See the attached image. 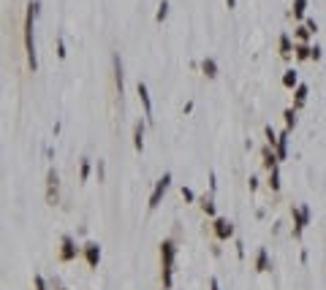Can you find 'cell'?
Here are the masks:
<instances>
[{
    "label": "cell",
    "instance_id": "obj_1",
    "mask_svg": "<svg viewBox=\"0 0 326 290\" xmlns=\"http://www.w3.org/2000/svg\"><path fill=\"white\" fill-rule=\"evenodd\" d=\"M38 0H30L27 3V11H25V30H22V36H25V57H27V68H30L33 73L38 71V55H36V36H33V25H36V16H38Z\"/></svg>",
    "mask_w": 326,
    "mask_h": 290
},
{
    "label": "cell",
    "instance_id": "obj_2",
    "mask_svg": "<svg viewBox=\"0 0 326 290\" xmlns=\"http://www.w3.org/2000/svg\"><path fill=\"white\" fill-rule=\"evenodd\" d=\"M174 260H177V244H174V239H163L161 241V280H163V290H168L174 285Z\"/></svg>",
    "mask_w": 326,
    "mask_h": 290
},
{
    "label": "cell",
    "instance_id": "obj_3",
    "mask_svg": "<svg viewBox=\"0 0 326 290\" xmlns=\"http://www.w3.org/2000/svg\"><path fill=\"white\" fill-rule=\"evenodd\" d=\"M291 220H294V239H302L305 228L310 225V206L307 204L291 206Z\"/></svg>",
    "mask_w": 326,
    "mask_h": 290
},
{
    "label": "cell",
    "instance_id": "obj_4",
    "mask_svg": "<svg viewBox=\"0 0 326 290\" xmlns=\"http://www.w3.org/2000/svg\"><path fill=\"white\" fill-rule=\"evenodd\" d=\"M168 187H171V174H163V176L155 182V187H153V193H150V201H147V209L150 212H155V209L161 206V201H163V195L168 193Z\"/></svg>",
    "mask_w": 326,
    "mask_h": 290
},
{
    "label": "cell",
    "instance_id": "obj_5",
    "mask_svg": "<svg viewBox=\"0 0 326 290\" xmlns=\"http://www.w3.org/2000/svg\"><path fill=\"white\" fill-rule=\"evenodd\" d=\"M79 258V244L71 233H63L60 236V252H57V260L60 263H71V260Z\"/></svg>",
    "mask_w": 326,
    "mask_h": 290
},
{
    "label": "cell",
    "instance_id": "obj_6",
    "mask_svg": "<svg viewBox=\"0 0 326 290\" xmlns=\"http://www.w3.org/2000/svg\"><path fill=\"white\" fill-rule=\"evenodd\" d=\"M57 201H60V174L57 168H49L46 171V204L55 206Z\"/></svg>",
    "mask_w": 326,
    "mask_h": 290
},
{
    "label": "cell",
    "instance_id": "obj_7",
    "mask_svg": "<svg viewBox=\"0 0 326 290\" xmlns=\"http://www.w3.org/2000/svg\"><path fill=\"white\" fill-rule=\"evenodd\" d=\"M212 233L218 241L234 239V223H231L229 217H212Z\"/></svg>",
    "mask_w": 326,
    "mask_h": 290
},
{
    "label": "cell",
    "instance_id": "obj_8",
    "mask_svg": "<svg viewBox=\"0 0 326 290\" xmlns=\"http://www.w3.org/2000/svg\"><path fill=\"white\" fill-rule=\"evenodd\" d=\"M79 255H84V263L90 269H98V263H101V244L98 241H87V244L79 247Z\"/></svg>",
    "mask_w": 326,
    "mask_h": 290
},
{
    "label": "cell",
    "instance_id": "obj_9",
    "mask_svg": "<svg viewBox=\"0 0 326 290\" xmlns=\"http://www.w3.org/2000/svg\"><path fill=\"white\" fill-rule=\"evenodd\" d=\"M136 92H139V101L144 106V122H153V98H150V90L144 82L136 84Z\"/></svg>",
    "mask_w": 326,
    "mask_h": 290
},
{
    "label": "cell",
    "instance_id": "obj_10",
    "mask_svg": "<svg viewBox=\"0 0 326 290\" xmlns=\"http://www.w3.org/2000/svg\"><path fill=\"white\" fill-rule=\"evenodd\" d=\"M288 136H291V133H288V130H283L280 136H277L275 147H272V152H275L277 163H280V160H285V158H288Z\"/></svg>",
    "mask_w": 326,
    "mask_h": 290
},
{
    "label": "cell",
    "instance_id": "obj_11",
    "mask_svg": "<svg viewBox=\"0 0 326 290\" xmlns=\"http://www.w3.org/2000/svg\"><path fill=\"white\" fill-rule=\"evenodd\" d=\"M294 90H296V92H294V106H291V109H294V112H299V109L307 103V92H310V87L299 82V84L294 87Z\"/></svg>",
    "mask_w": 326,
    "mask_h": 290
},
{
    "label": "cell",
    "instance_id": "obj_12",
    "mask_svg": "<svg viewBox=\"0 0 326 290\" xmlns=\"http://www.w3.org/2000/svg\"><path fill=\"white\" fill-rule=\"evenodd\" d=\"M272 263H269V252H266V247H261L258 252H255V271L258 274H264V271H269Z\"/></svg>",
    "mask_w": 326,
    "mask_h": 290
},
{
    "label": "cell",
    "instance_id": "obj_13",
    "mask_svg": "<svg viewBox=\"0 0 326 290\" xmlns=\"http://www.w3.org/2000/svg\"><path fill=\"white\" fill-rule=\"evenodd\" d=\"M114 84H117V95H120V103H122L125 82H122V60H120V55H114Z\"/></svg>",
    "mask_w": 326,
    "mask_h": 290
},
{
    "label": "cell",
    "instance_id": "obj_14",
    "mask_svg": "<svg viewBox=\"0 0 326 290\" xmlns=\"http://www.w3.org/2000/svg\"><path fill=\"white\" fill-rule=\"evenodd\" d=\"M144 127H147V122H142V119L133 125V149H136V152L144 149Z\"/></svg>",
    "mask_w": 326,
    "mask_h": 290
},
{
    "label": "cell",
    "instance_id": "obj_15",
    "mask_svg": "<svg viewBox=\"0 0 326 290\" xmlns=\"http://www.w3.org/2000/svg\"><path fill=\"white\" fill-rule=\"evenodd\" d=\"M196 201H199L201 212L207 214V217H218V214H215V195H207V193H204L201 198H196Z\"/></svg>",
    "mask_w": 326,
    "mask_h": 290
},
{
    "label": "cell",
    "instance_id": "obj_16",
    "mask_svg": "<svg viewBox=\"0 0 326 290\" xmlns=\"http://www.w3.org/2000/svg\"><path fill=\"white\" fill-rule=\"evenodd\" d=\"M291 55H294V41H291L288 33H283L280 36V57L283 60H291Z\"/></svg>",
    "mask_w": 326,
    "mask_h": 290
},
{
    "label": "cell",
    "instance_id": "obj_17",
    "mask_svg": "<svg viewBox=\"0 0 326 290\" xmlns=\"http://www.w3.org/2000/svg\"><path fill=\"white\" fill-rule=\"evenodd\" d=\"M201 73L207 79H215V76H218V62H215L212 57H204V60H201Z\"/></svg>",
    "mask_w": 326,
    "mask_h": 290
},
{
    "label": "cell",
    "instance_id": "obj_18",
    "mask_svg": "<svg viewBox=\"0 0 326 290\" xmlns=\"http://www.w3.org/2000/svg\"><path fill=\"white\" fill-rule=\"evenodd\" d=\"M266 184H269L272 193H280V166H275L269 171V182H266Z\"/></svg>",
    "mask_w": 326,
    "mask_h": 290
},
{
    "label": "cell",
    "instance_id": "obj_19",
    "mask_svg": "<svg viewBox=\"0 0 326 290\" xmlns=\"http://www.w3.org/2000/svg\"><path fill=\"white\" fill-rule=\"evenodd\" d=\"M261 158H264V168H266V171H272L275 166H280V163H277V158H275V152H272V147H264Z\"/></svg>",
    "mask_w": 326,
    "mask_h": 290
},
{
    "label": "cell",
    "instance_id": "obj_20",
    "mask_svg": "<svg viewBox=\"0 0 326 290\" xmlns=\"http://www.w3.org/2000/svg\"><path fill=\"white\" fill-rule=\"evenodd\" d=\"M296 84H299V76H296V71H294V68H291V71H285V73H283V87H285V90H294Z\"/></svg>",
    "mask_w": 326,
    "mask_h": 290
},
{
    "label": "cell",
    "instance_id": "obj_21",
    "mask_svg": "<svg viewBox=\"0 0 326 290\" xmlns=\"http://www.w3.org/2000/svg\"><path fill=\"white\" fill-rule=\"evenodd\" d=\"M90 168H92L90 158H82V163H79V182H82V184H84L87 179H90Z\"/></svg>",
    "mask_w": 326,
    "mask_h": 290
},
{
    "label": "cell",
    "instance_id": "obj_22",
    "mask_svg": "<svg viewBox=\"0 0 326 290\" xmlns=\"http://www.w3.org/2000/svg\"><path fill=\"white\" fill-rule=\"evenodd\" d=\"M294 38H296V44H310L313 36L305 30V25H296V27H294Z\"/></svg>",
    "mask_w": 326,
    "mask_h": 290
},
{
    "label": "cell",
    "instance_id": "obj_23",
    "mask_svg": "<svg viewBox=\"0 0 326 290\" xmlns=\"http://www.w3.org/2000/svg\"><path fill=\"white\" fill-rule=\"evenodd\" d=\"M307 11V0H294V5H291V14L296 16V19H302Z\"/></svg>",
    "mask_w": 326,
    "mask_h": 290
},
{
    "label": "cell",
    "instance_id": "obj_24",
    "mask_svg": "<svg viewBox=\"0 0 326 290\" xmlns=\"http://www.w3.org/2000/svg\"><path fill=\"white\" fill-rule=\"evenodd\" d=\"M307 52H310V44H294V55L296 60H307Z\"/></svg>",
    "mask_w": 326,
    "mask_h": 290
},
{
    "label": "cell",
    "instance_id": "obj_25",
    "mask_svg": "<svg viewBox=\"0 0 326 290\" xmlns=\"http://www.w3.org/2000/svg\"><path fill=\"white\" fill-rule=\"evenodd\" d=\"M283 117H285V130H294V127H296V112H294V109H285V114H283Z\"/></svg>",
    "mask_w": 326,
    "mask_h": 290
},
{
    "label": "cell",
    "instance_id": "obj_26",
    "mask_svg": "<svg viewBox=\"0 0 326 290\" xmlns=\"http://www.w3.org/2000/svg\"><path fill=\"white\" fill-rule=\"evenodd\" d=\"M321 57H324V49L321 46H310V52H307V60H313V62H321Z\"/></svg>",
    "mask_w": 326,
    "mask_h": 290
},
{
    "label": "cell",
    "instance_id": "obj_27",
    "mask_svg": "<svg viewBox=\"0 0 326 290\" xmlns=\"http://www.w3.org/2000/svg\"><path fill=\"white\" fill-rule=\"evenodd\" d=\"M168 16V0H161V5H158V14H155V22H163Z\"/></svg>",
    "mask_w": 326,
    "mask_h": 290
},
{
    "label": "cell",
    "instance_id": "obj_28",
    "mask_svg": "<svg viewBox=\"0 0 326 290\" xmlns=\"http://www.w3.org/2000/svg\"><path fill=\"white\" fill-rule=\"evenodd\" d=\"M264 133H266V147H275V141H277V133L272 130V125H266V127H264Z\"/></svg>",
    "mask_w": 326,
    "mask_h": 290
},
{
    "label": "cell",
    "instance_id": "obj_29",
    "mask_svg": "<svg viewBox=\"0 0 326 290\" xmlns=\"http://www.w3.org/2000/svg\"><path fill=\"white\" fill-rule=\"evenodd\" d=\"M179 193H182V201H185V204H196V193H193L190 187H182Z\"/></svg>",
    "mask_w": 326,
    "mask_h": 290
},
{
    "label": "cell",
    "instance_id": "obj_30",
    "mask_svg": "<svg viewBox=\"0 0 326 290\" xmlns=\"http://www.w3.org/2000/svg\"><path fill=\"white\" fill-rule=\"evenodd\" d=\"M33 290H49V285H46V280L41 274L33 277Z\"/></svg>",
    "mask_w": 326,
    "mask_h": 290
},
{
    "label": "cell",
    "instance_id": "obj_31",
    "mask_svg": "<svg viewBox=\"0 0 326 290\" xmlns=\"http://www.w3.org/2000/svg\"><path fill=\"white\" fill-rule=\"evenodd\" d=\"M305 30L310 33V36H316V33H318V22L316 19H305Z\"/></svg>",
    "mask_w": 326,
    "mask_h": 290
},
{
    "label": "cell",
    "instance_id": "obj_32",
    "mask_svg": "<svg viewBox=\"0 0 326 290\" xmlns=\"http://www.w3.org/2000/svg\"><path fill=\"white\" fill-rule=\"evenodd\" d=\"M57 57L66 60V41H63V38H57Z\"/></svg>",
    "mask_w": 326,
    "mask_h": 290
},
{
    "label": "cell",
    "instance_id": "obj_33",
    "mask_svg": "<svg viewBox=\"0 0 326 290\" xmlns=\"http://www.w3.org/2000/svg\"><path fill=\"white\" fill-rule=\"evenodd\" d=\"M247 187H250V193H255V190H258V179H255V176H250Z\"/></svg>",
    "mask_w": 326,
    "mask_h": 290
},
{
    "label": "cell",
    "instance_id": "obj_34",
    "mask_svg": "<svg viewBox=\"0 0 326 290\" xmlns=\"http://www.w3.org/2000/svg\"><path fill=\"white\" fill-rule=\"evenodd\" d=\"M209 290H220V282H218V277H209Z\"/></svg>",
    "mask_w": 326,
    "mask_h": 290
},
{
    "label": "cell",
    "instance_id": "obj_35",
    "mask_svg": "<svg viewBox=\"0 0 326 290\" xmlns=\"http://www.w3.org/2000/svg\"><path fill=\"white\" fill-rule=\"evenodd\" d=\"M103 174H106V168H103V160L98 163V182H103Z\"/></svg>",
    "mask_w": 326,
    "mask_h": 290
},
{
    "label": "cell",
    "instance_id": "obj_36",
    "mask_svg": "<svg viewBox=\"0 0 326 290\" xmlns=\"http://www.w3.org/2000/svg\"><path fill=\"white\" fill-rule=\"evenodd\" d=\"M237 255H240V258H244V244H242V241H237Z\"/></svg>",
    "mask_w": 326,
    "mask_h": 290
},
{
    "label": "cell",
    "instance_id": "obj_37",
    "mask_svg": "<svg viewBox=\"0 0 326 290\" xmlns=\"http://www.w3.org/2000/svg\"><path fill=\"white\" fill-rule=\"evenodd\" d=\"M226 5H229V8H234V5H237V0H226Z\"/></svg>",
    "mask_w": 326,
    "mask_h": 290
},
{
    "label": "cell",
    "instance_id": "obj_38",
    "mask_svg": "<svg viewBox=\"0 0 326 290\" xmlns=\"http://www.w3.org/2000/svg\"><path fill=\"white\" fill-rule=\"evenodd\" d=\"M57 290H63V288H57Z\"/></svg>",
    "mask_w": 326,
    "mask_h": 290
}]
</instances>
